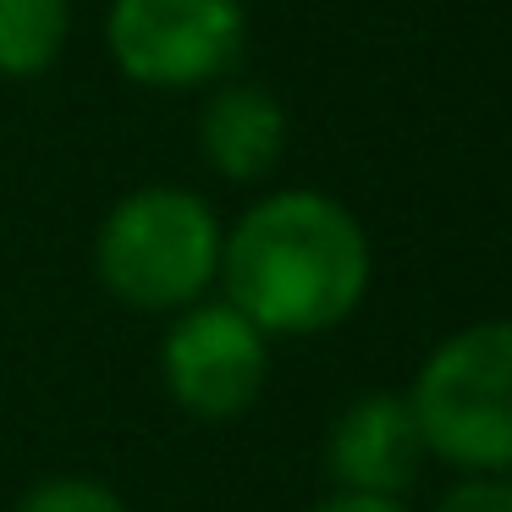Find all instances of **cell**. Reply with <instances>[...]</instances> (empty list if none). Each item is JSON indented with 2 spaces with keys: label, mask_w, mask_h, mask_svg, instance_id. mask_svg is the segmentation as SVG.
Returning a JSON list of instances; mask_svg holds the SVG:
<instances>
[{
  "label": "cell",
  "mask_w": 512,
  "mask_h": 512,
  "mask_svg": "<svg viewBox=\"0 0 512 512\" xmlns=\"http://www.w3.org/2000/svg\"><path fill=\"white\" fill-rule=\"evenodd\" d=\"M375 276L364 221L331 193L276 188L221 237L226 303L265 336H320L353 320Z\"/></svg>",
  "instance_id": "cell-1"
},
{
  "label": "cell",
  "mask_w": 512,
  "mask_h": 512,
  "mask_svg": "<svg viewBox=\"0 0 512 512\" xmlns=\"http://www.w3.org/2000/svg\"><path fill=\"white\" fill-rule=\"evenodd\" d=\"M221 237L226 226L204 193L155 182L111 204L94 237V270L127 309H188L221 276Z\"/></svg>",
  "instance_id": "cell-2"
},
{
  "label": "cell",
  "mask_w": 512,
  "mask_h": 512,
  "mask_svg": "<svg viewBox=\"0 0 512 512\" xmlns=\"http://www.w3.org/2000/svg\"><path fill=\"white\" fill-rule=\"evenodd\" d=\"M408 402L430 457L463 474H512V320H479L435 342Z\"/></svg>",
  "instance_id": "cell-3"
},
{
  "label": "cell",
  "mask_w": 512,
  "mask_h": 512,
  "mask_svg": "<svg viewBox=\"0 0 512 512\" xmlns=\"http://www.w3.org/2000/svg\"><path fill=\"white\" fill-rule=\"evenodd\" d=\"M105 45L127 83L155 94L232 78L248 45L243 0H111Z\"/></svg>",
  "instance_id": "cell-4"
},
{
  "label": "cell",
  "mask_w": 512,
  "mask_h": 512,
  "mask_svg": "<svg viewBox=\"0 0 512 512\" xmlns=\"http://www.w3.org/2000/svg\"><path fill=\"white\" fill-rule=\"evenodd\" d=\"M160 375L182 413L237 419L259 402L270 380V336L237 303H188L160 342Z\"/></svg>",
  "instance_id": "cell-5"
},
{
  "label": "cell",
  "mask_w": 512,
  "mask_h": 512,
  "mask_svg": "<svg viewBox=\"0 0 512 512\" xmlns=\"http://www.w3.org/2000/svg\"><path fill=\"white\" fill-rule=\"evenodd\" d=\"M424 430L413 419L408 391H364L336 413L325 435V468L347 490L408 496L424 468Z\"/></svg>",
  "instance_id": "cell-6"
},
{
  "label": "cell",
  "mask_w": 512,
  "mask_h": 512,
  "mask_svg": "<svg viewBox=\"0 0 512 512\" xmlns=\"http://www.w3.org/2000/svg\"><path fill=\"white\" fill-rule=\"evenodd\" d=\"M199 149L215 177L265 182L287 155V105L265 83H210V100L199 111Z\"/></svg>",
  "instance_id": "cell-7"
},
{
  "label": "cell",
  "mask_w": 512,
  "mask_h": 512,
  "mask_svg": "<svg viewBox=\"0 0 512 512\" xmlns=\"http://www.w3.org/2000/svg\"><path fill=\"white\" fill-rule=\"evenodd\" d=\"M72 34V0H0V78H39Z\"/></svg>",
  "instance_id": "cell-8"
},
{
  "label": "cell",
  "mask_w": 512,
  "mask_h": 512,
  "mask_svg": "<svg viewBox=\"0 0 512 512\" xmlns=\"http://www.w3.org/2000/svg\"><path fill=\"white\" fill-rule=\"evenodd\" d=\"M12 512H127V501L116 496L105 479L50 474V479H39V485H28Z\"/></svg>",
  "instance_id": "cell-9"
},
{
  "label": "cell",
  "mask_w": 512,
  "mask_h": 512,
  "mask_svg": "<svg viewBox=\"0 0 512 512\" xmlns=\"http://www.w3.org/2000/svg\"><path fill=\"white\" fill-rule=\"evenodd\" d=\"M435 512H512V474H463Z\"/></svg>",
  "instance_id": "cell-10"
},
{
  "label": "cell",
  "mask_w": 512,
  "mask_h": 512,
  "mask_svg": "<svg viewBox=\"0 0 512 512\" xmlns=\"http://www.w3.org/2000/svg\"><path fill=\"white\" fill-rule=\"evenodd\" d=\"M309 512H413L402 496H380V490H347L336 485L331 496H320Z\"/></svg>",
  "instance_id": "cell-11"
}]
</instances>
